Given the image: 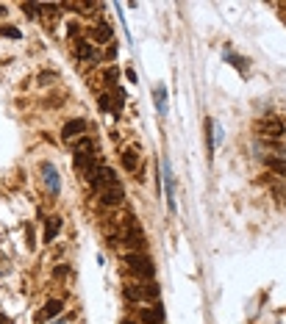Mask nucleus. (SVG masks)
<instances>
[{
  "label": "nucleus",
  "instance_id": "f257e3e1",
  "mask_svg": "<svg viewBox=\"0 0 286 324\" xmlns=\"http://www.w3.org/2000/svg\"><path fill=\"white\" fill-rule=\"evenodd\" d=\"M125 266H128L131 272H133V277H139L142 283H153V277H156V266H153V261H150L145 252H128V255H125Z\"/></svg>",
  "mask_w": 286,
  "mask_h": 324
},
{
  "label": "nucleus",
  "instance_id": "f03ea898",
  "mask_svg": "<svg viewBox=\"0 0 286 324\" xmlns=\"http://www.w3.org/2000/svg\"><path fill=\"white\" fill-rule=\"evenodd\" d=\"M122 241L131 247V252H142L145 249V233H142V227H139V222H136V216L133 213H128L125 216V227H122Z\"/></svg>",
  "mask_w": 286,
  "mask_h": 324
},
{
  "label": "nucleus",
  "instance_id": "7ed1b4c3",
  "mask_svg": "<svg viewBox=\"0 0 286 324\" xmlns=\"http://www.w3.org/2000/svg\"><path fill=\"white\" fill-rule=\"evenodd\" d=\"M125 297L133 302H158V285L156 283H139V285H128Z\"/></svg>",
  "mask_w": 286,
  "mask_h": 324
},
{
  "label": "nucleus",
  "instance_id": "20e7f679",
  "mask_svg": "<svg viewBox=\"0 0 286 324\" xmlns=\"http://www.w3.org/2000/svg\"><path fill=\"white\" fill-rule=\"evenodd\" d=\"M111 183H117V175H114L111 166H97L95 172H89V188L92 191H103Z\"/></svg>",
  "mask_w": 286,
  "mask_h": 324
},
{
  "label": "nucleus",
  "instance_id": "39448f33",
  "mask_svg": "<svg viewBox=\"0 0 286 324\" xmlns=\"http://www.w3.org/2000/svg\"><path fill=\"white\" fill-rule=\"evenodd\" d=\"M100 202H103L106 208H117V205L125 202V191H122L120 180H117V183H111V186H106L103 191H100Z\"/></svg>",
  "mask_w": 286,
  "mask_h": 324
},
{
  "label": "nucleus",
  "instance_id": "423d86ee",
  "mask_svg": "<svg viewBox=\"0 0 286 324\" xmlns=\"http://www.w3.org/2000/svg\"><path fill=\"white\" fill-rule=\"evenodd\" d=\"M89 130V122L87 120H69V122H64V128H61V139L64 142H69V139H78V136H84Z\"/></svg>",
  "mask_w": 286,
  "mask_h": 324
},
{
  "label": "nucleus",
  "instance_id": "0eeeda50",
  "mask_svg": "<svg viewBox=\"0 0 286 324\" xmlns=\"http://www.w3.org/2000/svg\"><path fill=\"white\" fill-rule=\"evenodd\" d=\"M61 310H64V302H61V299H47V302H44V310L36 313V322H47L53 316H59Z\"/></svg>",
  "mask_w": 286,
  "mask_h": 324
},
{
  "label": "nucleus",
  "instance_id": "6e6552de",
  "mask_svg": "<svg viewBox=\"0 0 286 324\" xmlns=\"http://www.w3.org/2000/svg\"><path fill=\"white\" fill-rule=\"evenodd\" d=\"M161 319H164V313L161 310H153V307H142L139 310V324H161Z\"/></svg>",
  "mask_w": 286,
  "mask_h": 324
},
{
  "label": "nucleus",
  "instance_id": "1a4fd4ad",
  "mask_svg": "<svg viewBox=\"0 0 286 324\" xmlns=\"http://www.w3.org/2000/svg\"><path fill=\"white\" fill-rule=\"evenodd\" d=\"M164 183H167V208L170 211H175V186H173V169H170V161H164Z\"/></svg>",
  "mask_w": 286,
  "mask_h": 324
},
{
  "label": "nucleus",
  "instance_id": "9d476101",
  "mask_svg": "<svg viewBox=\"0 0 286 324\" xmlns=\"http://www.w3.org/2000/svg\"><path fill=\"white\" fill-rule=\"evenodd\" d=\"M61 230V216H50L47 219V227H44V244H50Z\"/></svg>",
  "mask_w": 286,
  "mask_h": 324
},
{
  "label": "nucleus",
  "instance_id": "9b49d317",
  "mask_svg": "<svg viewBox=\"0 0 286 324\" xmlns=\"http://www.w3.org/2000/svg\"><path fill=\"white\" fill-rule=\"evenodd\" d=\"M42 172H44V180H47L50 191H53V194H59V175H56V169H53L50 163H44V166H42Z\"/></svg>",
  "mask_w": 286,
  "mask_h": 324
},
{
  "label": "nucleus",
  "instance_id": "f8f14e48",
  "mask_svg": "<svg viewBox=\"0 0 286 324\" xmlns=\"http://www.w3.org/2000/svg\"><path fill=\"white\" fill-rule=\"evenodd\" d=\"M92 36H95V39H97L100 44H109V42H114V39H111V28L106 25V22H100V25H97L95 31H92Z\"/></svg>",
  "mask_w": 286,
  "mask_h": 324
},
{
  "label": "nucleus",
  "instance_id": "ddd939ff",
  "mask_svg": "<svg viewBox=\"0 0 286 324\" xmlns=\"http://www.w3.org/2000/svg\"><path fill=\"white\" fill-rule=\"evenodd\" d=\"M75 53H78V59H92L95 56V50H92V44L87 42V39H75Z\"/></svg>",
  "mask_w": 286,
  "mask_h": 324
},
{
  "label": "nucleus",
  "instance_id": "4468645a",
  "mask_svg": "<svg viewBox=\"0 0 286 324\" xmlns=\"http://www.w3.org/2000/svg\"><path fill=\"white\" fill-rule=\"evenodd\" d=\"M153 100H156L158 114H167V89H164V86H156V92H153Z\"/></svg>",
  "mask_w": 286,
  "mask_h": 324
},
{
  "label": "nucleus",
  "instance_id": "2eb2a0df",
  "mask_svg": "<svg viewBox=\"0 0 286 324\" xmlns=\"http://www.w3.org/2000/svg\"><path fill=\"white\" fill-rule=\"evenodd\" d=\"M136 163H139L136 150H125V153H122V166H125V172H133L136 169Z\"/></svg>",
  "mask_w": 286,
  "mask_h": 324
},
{
  "label": "nucleus",
  "instance_id": "dca6fc26",
  "mask_svg": "<svg viewBox=\"0 0 286 324\" xmlns=\"http://www.w3.org/2000/svg\"><path fill=\"white\" fill-rule=\"evenodd\" d=\"M0 36H9V39H22V31L14 25H0Z\"/></svg>",
  "mask_w": 286,
  "mask_h": 324
},
{
  "label": "nucleus",
  "instance_id": "f3484780",
  "mask_svg": "<svg viewBox=\"0 0 286 324\" xmlns=\"http://www.w3.org/2000/svg\"><path fill=\"white\" fill-rule=\"evenodd\" d=\"M264 163H267L269 169H275V172H281V175H286V161H281V158H267Z\"/></svg>",
  "mask_w": 286,
  "mask_h": 324
},
{
  "label": "nucleus",
  "instance_id": "a211bd4d",
  "mask_svg": "<svg viewBox=\"0 0 286 324\" xmlns=\"http://www.w3.org/2000/svg\"><path fill=\"white\" fill-rule=\"evenodd\" d=\"M97 105H100V111H111V108H109V105H111L109 94H100V97H97Z\"/></svg>",
  "mask_w": 286,
  "mask_h": 324
},
{
  "label": "nucleus",
  "instance_id": "6ab92c4d",
  "mask_svg": "<svg viewBox=\"0 0 286 324\" xmlns=\"http://www.w3.org/2000/svg\"><path fill=\"white\" fill-rule=\"evenodd\" d=\"M22 11H25L28 17H36V11H39V6H31V3H25V6H22Z\"/></svg>",
  "mask_w": 286,
  "mask_h": 324
},
{
  "label": "nucleus",
  "instance_id": "aec40b11",
  "mask_svg": "<svg viewBox=\"0 0 286 324\" xmlns=\"http://www.w3.org/2000/svg\"><path fill=\"white\" fill-rule=\"evenodd\" d=\"M64 274H67V266H56V269H53V277H56V280H61Z\"/></svg>",
  "mask_w": 286,
  "mask_h": 324
},
{
  "label": "nucleus",
  "instance_id": "412c9836",
  "mask_svg": "<svg viewBox=\"0 0 286 324\" xmlns=\"http://www.w3.org/2000/svg\"><path fill=\"white\" fill-rule=\"evenodd\" d=\"M125 78H128V83H133V86H136V72H133V69H125Z\"/></svg>",
  "mask_w": 286,
  "mask_h": 324
},
{
  "label": "nucleus",
  "instance_id": "4be33fe9",
  "mask_svg": "<svg viewBox=\"0 0 286 324\" xmlns=\"http://www.w3.org/2000/svg\"><path fill=\"white\" fill-rule=\"evenodd\" d=\"M53 78H56L53 72H42V75H39V83H50Z\"/></svg>",
  "mask_w": 286,
  "mask_h": 324
},
{
  "label": "nucleus",
  "instance_id": "5701e85b",
  "mask_svg": "<svg viewBox=\"0 0 286 324\" xmlns=\"http://www.w3.org/2000/svg\"><path fill=\"white\" fill-rule=\"evenodd\" d=\"M67 34L69 36H78V25H75V22H69V25H67Z\"/></svg>",
  "mask_w": 286,
  "mask_h": 324
},
{
  "label": "nucleus",
  "instance_id": "b1692460",
  "mask_svg": "<svg viewBox=\"0 0 286 324\" xmlns=\"http://www.w3.org/2000/svg\"><path fill=\"white\" fill-rule=\"evenodd\" d=\"M122 324H139V322H131V319H125V322H122Z\"/></svg>",
  "mask_w": 286,
  "mask_h": 324
},
{
  "label": "nucleus",
  "instance_id": "393cba45",
  "mask_svg": "<svg viewBox=\"0 0 286 324\" xmlns=\"http://www.w3.org/2000/svg\"><path fill=\"white\" fill-rule=\"evenodd\" d=\"M0 324H9V322H6V319H3V316H0Z\"/></svg>",
  "mask_w": 286,
  "mask_h": 324
},
{
  "label": "nucleus",
  "instance_id": "a878e982",
  "mask_svg": "<svg viewBox=\"0 0 286 324\" xmlns=\"http://www.w3.org/2000/svg\"><path fill=\"white\" fill-rule=\"evenodd\" d=\"M56 324H61V322H56Z\"/></svg>",
  "mask_w": 286,
  "mask_h": 324
}]
</instances>
